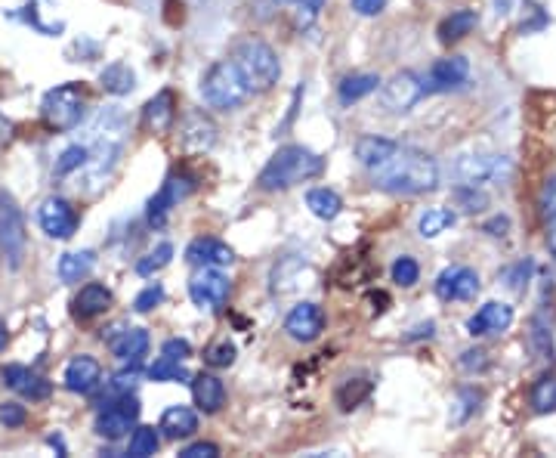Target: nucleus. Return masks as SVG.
Masks as SVG:
<instances>
[{"label":"nucleus","instance_id":"1","mask_svg":"<svg viewBox=\"0 0 556 458\" xmlns=\"http://www.w3.org/2000/svg\"><path fill=\"white\" fill-rule=\"evenodd\" d=\"M371 180L377 189L393 195H421L439 186V165L424 149L399 146L384 168L371 171Z\"/></svg>","mask_w":556,"mask_h":458},{"label":"nucleus","instance_id":"2","mask_svg":"<svg viewBox=\"0 0 556 458\" xmlns=\"http://www.w3.org/2000/svg\"><path fill=\"white\" fill-rule=\"evenodd\" d=\"M90 146H87V165H84V174L90 183L102 186L115 165H118V158H121V149H124V140L130 134V124L124 118V112L118 106H109V109H102L96 115V121L90 124Z\"/></svg>","mask_w":556,"mask_h":458},{"label":"nucleus","instance_id":"3","mask_svg":"<svg viewBox=\"0 0 556 458\" xmlns=\"http://www.w3.org/2000/svg\"><path fill=\"white\" fill-rule=\"evenodd\" d=\"M325 171V158L306 146H282L260 171L257 183L266 192H282L297 183H306Z\"/></svg>","mask_w":556,"mask_h":458},{"label":"nucleus","instance_id":"4","mask_svg":"<svg viewBox=\"0 0 556 458\" xmlns=\"http://www.w3.org/2000/svg\"><path fill=\"white\" fill-rule=\"evenodd\" d=\"M201 96L204 103L217 112H232L251 96V87L245 75L238 72V65L232 59H220L201 78Z\"/></svg>","mask_w":556,"mask_h":458},{"label":"nucleus","instance_id":"5","mask_svg":"<svg viewBox=\"0 0 556 458\" xmlns=\"http://www.w3.org/2000/svg\"><path fill=\"white\" fill-rule=\"evenodd\" d=\"M232 62L238 65V72L245 75L251 93H266L275 87L278 75H282V62H278V53L260 41V38H248L241 41L232 53Z\"/></svg>","mask_w":556,"mask_h":458},{"label":"nucleus","instance_id":"6","mask_svg":"<svg viewBox=\"0 0 556 458\" xmlns=\"http://www.w3.org/2000/svg\"><path fill=\"white\" fill-rule=\"evenodd\" d=\"M41 115L53 130H75L84 121V90L78 84H59L44 93Z\"/></svg>","mask_w":556,"mask_h":458},{"label":"nucleus","instance_id":"7","mask_svg":"<svg viewBox=\"0 0 556 458\" xmlns=\"http://www.w3.org/2000/svg\"><path fill=\"white\" fill-rule=\"evenodd\" d=\"M25 248H28V236H25V217L19 202L7 189H0V251L7 254L10 267L19 270L25 260Z\"/></svg>","mask_w":556,"mask_h":458},{"label":"nucleus","instance_id":"8","mask_svg":"<svg viewBox=\"0 0 556 458\" xmlns=\"http://www.w3.org/2000/svg\"><path fill=\"white\" fill-rule=\"evenodd\" d=\"M451 177L461 186H482V183H501L510 177V158L504 155H485L467 152L451 165Z\"/></svg>","mask_w":556,"mask_h":458},{"label":"nucleus","instance_id":"9","mask_svg":"<svg viewBox=\"0 0 556 458\" xmlns=\"http://www.w3.org/2000/svg\"><path fill=\"white\" fill-rule=\"evenodd\" d=\"M232 282L220 267H198V273L189 279V298L204 313H220L229 301Z\"/></svg>","mask_w":556,"mask_h":458},{"label":"nucleus","instance_id":"10","mask_svg":"<svg viewBox=\"0 0 556 458\" xmlns=\"http://www.w3.org/2000/svg\"><path fill=\"white\" fill-rule=\"evenodd\" d=\"M424 93V78H417L414 72H399L380 90V103L393 115H405L424 100Z\"/></svg>","mask_w":556,"mask_h":458},{"label":"nucleus","instance_id":"11","mask_svg":"<svg viewBox=\"0 0 556 458\" xmlns=\"http://www.w3.org/2000/svg\"><path fill=\"white\" fill-rule=\"evenodd\" d=\"M139 418V400L130 394H121L115 403H109L96 415V434L106 437V440H121L130 434V428Z\"/></svg>","mask_w":556,"mask_h":458},{"label":"nucleus","instance_id":"12","mask_svg":"<svg viewBox=\"0 0 556 458\" xmlns=\"http://www.w3.org/2000/svg\"><path fill=\"white\" fill-rule=\"evenodd\" d=\"M38 223H41V229H44V233H47L50 239L65 242V239H72V236L78 233L81 217H78V211L72 208V202H65V199H59V195H53V199L41 202V208H38Z\"/></svg>","mask_w":556,"mask_h":458},{"label":"nucleus","instance_id":"13","mask_svg":"<svg viewBox=\"0 0 556 458\" xmlns=\"http://www.w3.org/2000/svg\"><path fill=\"white\" fill-rule=\"evenodd\" d=\"M285 332L297 344H312V341H316L325 332V313H322V307L312 304V301L297 304L288 313V319H285Z\"/></svg>","mask_w":556,"mask_h":458},{"label":"nucleus","instance_id":"14","mask_svg":"<svg viewBox=\"0 0 556 458\" xmlns=\"http://www.w3.org/2000/svg\"><path fill=\"white\" fill-rule=\"evenodd\" d=\"M189 192H192V180L189 177H167V183L158 189V195H152V199H149V208H146L149 226L161 229L167 223L173 205H180V199H186Z\"/></svg>","mask_w":556,"mask_h":458},{"label":"nucleus","instance_id":"15","mask_svg":"<svg viewBox=\"0 0 556 458\" xmlns=\"http://www.w3.org/2000/svg\"><path fill=\"white\" fill-rule=\"evenodd\" d=\"M470 78V62L464 56H448L433 62L430 75L424 78V90L427 93H448V90H458L464 87Z\"/></svg>","mask_w":556,"mask_h":458},{"label":"nucleus","instance_id":"16","mask_svg":"<svg viewBox=\"0 0 556 458\" xmlns=\"http://www.w3.org/2000/svg\"><path fill=\"white\" fill-rule=\"evenodd\" d=\"M436 294L442 301H473L479 294V276L470 267H445L436 279Z\"/></svg>","mask_w":556,"mask_h":458},{"label":"nucleus","instance_id":"17","mask_svg":"<svg viewBox=\"0 0 556 458\" xmlns=\"http://www.w3.org/2000/svg\"><path fill=\"white\" fill-rule=\"evenodd\" d=\"M513 325V307L501 304V301H489L482 304L470 319H467V332L473 338H485V335H501Z\"/></svg>","mask_w":556,"mask_h":458},{"label":"nucleus","instance_id":"18","mask_svg":"<svg viewBox=\"0 0 556 458\" xmlns=\"http://www.w3.org/2000/svg\"><path fill=\"white\" fill-rule=\"evenodd\" d=\"M0 378H4V384L10 390H16V394H22L25 400L38 403V400H47L50 397V381L38 372H31L28 366H4V372H0Z\"/></svg>","mask_w":556,"mask_h":458},{"label":"nucleus","instance_id":"19","mask_svg":"<svg viewBox=\"0 0 556 458\" xmlns=\"http://www.w3.org/2000/svg\"><path fill=\"white\" fill-rule=\"evenodd\" d=\"M232 260H235V251L214 236H201V239L189 242V248H186V264H192V267H220L223 270L232 264Z\"/></svg>","mask_w":556,"mask_h":458},{"label":"nucleus","instance_id":"20","mask_svg":"<svg viewBox=\"0 0 556 458\" xmlns=\"http://www.w3.org/2000/svg\"><path fill=\"white\" fill-rule=\"evenodd\" d=\"M99 384H102V366L96 363L93 356L81 353V356H75L72 363L65 366V387L72 390V394L87 397V394H93Z\"/></svg>","mask_w":556,"mask_h":458},{"label":"nucleus","instance_id":"21","mask_svg":"<svg viewBox=\"0 0 556 458\" xmlns=\"http://www.w3.org/2000/svg\"><path fill=\"white\" fill-rule=\"evenodd\" d=\"M109 344V350L124 359V363H139L149 353V332L146 329H115L112 335H102Z\"/></svg>","mask_w":556,"mask_h":458},{"label":"nucleus","instance_id":"22","mask_svg":"<svg viewBox=\"0 0 556 458\" xmlns=\"http://www.w3.org/2000/svg\"><path fill=\"white\" fill-rule=\"evenodd\" d=\"M192 400L204 415H214L226 403V384L217 375H195L192 378Z\"/></svg>","mask_w":556,"mask_h":458},{"label":"nucleus","instance_id":"23","mask_svg":"<svg viewBox=\"0 0 556 458\" xmlns=\"http://www.w3.org/2000/svg\"><path fill=\"white\" fill-rule=\"evenodd\" d=\"M158 431L170 440H189L198 431V415L189 406H167L161 415Z\"/></svg>","mask_w":556,"mask_h":458},{"label":"nucleus","instance_id":"24","mask_svg":"<svg viewBox=\"0 0 556 458\" xmlns=\"http://www.w3.org/2000/svg\"><path fill=\"white\" fill-rule=\"evenodd\" d=\"M396 149H399L396 140H387V137H362V140H356V149H353V152H356V158H359L362 168L377 171V168L387 165Z\"/></svg>","mask_w":556,"mask_h":458},{"label":"nucleus","instance_id":"25","mask_svg":"<svg viewBox=\"0 0 556 458\" xmlns=\"http://www.w3.org/2000/svg\"><path fill=\"white\" fill-rule=\"evenodd\" d=\"M146 127L155 130V134H167V130L173 127V121H177V100H173L170 90H161L155 93L152 100L146 103Z\"/></svg>","mask_w":556,"mask_h":458},{"label":"nucleus","instance_id":"26","mask_svg":"<svg viewBox=\"0 0 556 458\" xmlns=\"http://www.w3.org/2000/svg\"><path fill=\"white\" fill-rule=\"evenodd\" d=\"M109 307H112V291L99 282H90L75 294V316H81V319L102 316Z\"/></svg>","mask_w":556,"mask_h":458},{"label":"nucleus","instance_id":"27","mask_svg":"<svg viewBox=\"0 0 556 458\" xmlns=\"http://www.w3.org/2000/svg\"><path fill=\"white\" fill-rule=\"evenodd\" d=\"M96 267L93 251H68L59 257V279L62 282H84Z\"/></svg>","mask_w":556,"mask_h":458},{"label":"nucleus","instance_id":"28","mask_svg":"<svg viewBox=\"0 0 556 458\" xmlns=\"http://www.w3.org/2000/svg\"><path fill=\"white\" fill-rule=\"evenodd\" d=\"M476 22H479L476 10H455L451 16L442 19V25H439V41H442V44H455V41L467 38L470 31L476 28Z\"/></svg>","mask_w":556,"mask_h":458},{"label":"nucleus","instance_id":"29","mask_svg":"<svg viewBox=\"0 0 556 458\" xmlns=\"http://www.w3.org/2000/svg\"><path fill=\"white\" fill-rule=\"evenodd\" d=\"M99 84H102V90L112 93V96H127L136 87V75H133V69L127 62H112V65L102 69Z\"/></svg>","mask_w":556,"mask_h":458},{"label":"nucleus","instance_id":"30","mask_svg":"<svg viewBox=\"0 0 556 458\" xmlns=\"http://www.w3.org/2000/svg\"><path fill=\"white\" fill-rule=\"evenodd\" d=\"M306 208L316 214L319 220H334L343 211V199L328 186H316V189L306 192Z\"/></svg>","mask_w":556,"mask_h":458},{"label":"nucleus","instance_id":"31","mask_svg":"<svg viewBox=\"0 0 556 458\" xmlns=\"http://www.w3.org/2000/svg\"><path fill=\"white\" fill-rule=\"evenodd\" d=\"M377 87H380V78L377 75H350V78L340 81L337 96H340L343 106H353V103L365 100V96H371Z\"/></svg>","mask_w":556,"mask_h":458},{"label":"nucleus","instance_id":"32","mask_svg":"<svg viewBox=\"0 0 556 458\" xmlns=\"http://www.w3.org/2000/svg\"><path fill=\"white\" fill-rule=\"evenodd\" d=\"M458 223V214L451 208H427L421 214V220H417V233H421L424 239H436L442 236L445 229H451Z\"/></svg>","mask_w":556,"mask_h":458},{"label":"nucleus","instance_id":"33","mask_svg":"<svg viewBox=\"0 0 556 458\" xmlns=\"http://www.w3.org/2000/svg\"><path fill=\"white\" fill-rule=\"evenodd\" d=\"M529 403H532V409H535L538 415L556 412V375H541V378L532 384Z\"/></svg>","mask_w":556,"mask_h":458},{"label":"nucleus","instance_id":"34","mask_svg":"<svg viewBox=\"0 0 556 458\" xmlns=\"http://www.w3.org/2000/svg\"><path fill=\"white\" fill-rule=\"evenodd\" d=\"M158 446H161L158 431H155V428H146V424H143V428L133 431L130 446H127V455H130V458H149V455L158 452Z\"/></svg>","mask_w":556,"mask_h":458},{"label":"nucleus","instance_id":"35","mask_svg":"<svg viewBox=\"0 0 556 458\" xmlns=\"http://www.w3.org/2000/svg\"><path fill=\"white\" fill-rule=\"evenodd\" d=\"M371 394V381H365V378H350L346 381L340 390H337V403H340V409L343 412H350V409H356L365 397Z\"/></svg>","mask_w":556,"mask_h":458},{"label":"nucleus","instance_id":"36","mask_svg":"<svg viewBox=\"0 0 556 458\" xmlns=\"http://www.w3.org/2000/svg\"><path fill=\"white\" fill-rule=\"evenodd\" d=\"M390 276H393V282H396V285H402V288H414V285H417V279H421V264H417L414 257L402 254V257H396V260H393Z\"/></svg>","mask_w":556,"mask_h":458},{"label":"nucleus","instance_id":"37","mask_svg":"<svg viewBox=\"0 0 556 458\" xmlns=\"http://www.w3.org/2000/svg\"><path fill=\"white\" fill-rule=\"evenodd\" d=\"M84 165H87V146H68L59 155L53 174L56 177H68V174H75V171H84Z\"/></svg>","mask_w":556,"mask_h":458},{"label":"nucleus","instance_id":"38","mask_svg":"<svg viewBox=\"0 0 556 458\" xmlns=\"http://www.w3.org/2000/svg\"><path fill=\"white\" fill-rule=\"evenodd\" d=\"M170 257H173V245H170V242H161L155 251H149L143 260H139L136 273H139V276H152V273H158V270H164V267L170 264Z\"/></svg>","mask_w":556,"mask_h":458},{"label":"nucleus","instance_id":"39","mask_svg":"<svg viewBox=\"0 0 556 458\" xmlns=\"http://www.w3.org/2000/svg\"><path fill=\"white\" fill-rule=\"evenodd\" d=\"M149 378H152V381H186L189 372L183 369V363H173V359L161 356L158 363L149 366Z\"/></svg>","mask_w":556,"mask_h":458},{"label":"nucleus","instance_id":"40","mask_svg":"<svg viewBox=\"0 0 556 458\" xmlns=\"http://www.w3.org/2000/svg\"><path fill=\"white\" fill-rule=\"evenodd\" d=\"M235 356H238L235 344H232V341H220V344H214V347H207L204 363L211 366V369H229V366L235 363Z\"/></svg>","mask_w":556,"mask_h":458},{"label":"nucleus","instance_id":"41","mask_svg":"<svg viewBox=\"0 0 556 458\" xmlns=\"http://www.w3.org/2000/svg\"><path fill=\"white\" fill-rule=\"evenodd\" d=\"M455 199L464 205L467 214H476V211H482L485 205H489V199H485V192H479L476 186H461V189L455 192Z\"/></svg>","mask_w":556,"mask_h":458},{"label":"nucleus","instance_id":"42","mask_svg":"<svg viewBox=\"0 0 556 458\" xmlns=\"http://www.w3.org/2000/svg\"><path fill=\"white\" fill-rule=\"evenodd\" d=\"M161 301H164V288H161V285H149V288H143V291L136 294L133 310H136V313H149V310H155Z\"/></svg>","mask_w":556,"mask_h":458},{"label":"nucleus","instance_id":"43","mask_svg":"<svg viewBox=\"0 0 556 458\" xmlns=\"http://www.w3.org/2000/svg\"><path fill=\"white\" fill-rule=\"evenodd\" d=\"M325 10V0H297V25L309 28L319 19V13Z\"/></svg>","mask_w":556,"mask_h":458},{"label":"nucleus","instance_id":"44","mask_svg":"<svg viewBox=\"0 0 556 458\" xmlns=\"http://www.w3.org/2000/svg\"><path fill=\"white\" fill-rule=\"evenodd\" d=\"M25 418L28 412L22 403H0V424H4V428H22Z\"/></svg>","mask_w":556,"mask_h":458},{"label":"nucleus","instance_id":"45","mask_svg":"<svg viewBox=\"0 0 556 458\" xmlns=\"http://www.w3.org/2000/svg\"><path fill=\"white\" fill-rule=\"evenodd\" d=\"M161 356L173 359V363H186V359L192 356V344L186 338H170V341H164Z\"/></svg>","mask_w":556,"mask_h":458},{"label":"nucleus","instance_id":"46","mask_svg":"<svg viewBox=\"0 0 556 458\" xmlns=\"http://www.w3.org/2000/svg\"><path fill=\"white\" fill-rule=\"evenodd\" d=\"M541 217L547 223H556V177H550L544 183V192H541Z\"/></svg>","mask_w":556,"mask_h":458},{"label":"nucleus","instance_id":"47","mask_svg":"<svg viewBox=\"0 0 556 458\" xmlns=\"http://www.w3.org/2000/svg\"><path fill=\"white\" fill-rule=\"evenodd\" d=\"M532 270H535L532 260H519V264H516L513 270H507V285L516 288V291H523L526 282H529V276H532Z\"/></svg>","mask_w":556,"mask_h":458},{"label":"nucleus","instance_id":"48","mask_svg":"<svg viewBox=\"0 0 556 458\" xmlns=\"http://www.w3.org/2000/svg\"><path fill=\"white\" fill-rule=\"evenodd\" d=\"M220 455V446L217 443H192L186 449H180V458H217Z\"/></svg>","mask_w":556,"mask_h":458},{"label":"nucleus","instance_id":"49","mask_svg":"<svg viewBox=\"0 0 556 458\" xmlns=\"http://www.w3.org/2000/svg\"><path fill=\"white\" fill-rule=\"evenodd\" d=\"M136 378H139L136 369H130V372H118V375L112 378V384H109V387H112V394H118V397H121V394H130V390L136 387Z\"/></svg>","mask_w":556,"mask_h":458},{"label":"nucleus","instance_id":"50","mask_svg":"<svg viewBox=\"0 0 556 458\" xmlns=\"http://www.w3.org/2000/svg\"><path fill=\"white\" fill-rule=\"evenodd\" d=\"M387 7V0H353V10L359 16H380Z\"/></svg>","mask_w":556,"mask_h":458},{"label":"nucleus","instance_id":"51","mask_svg":"<svg viewBox=\"0 0 556 458\" xmlns=\"http://www.w3.org/2000/svg\"><path fill=\"white\" fill-rule=\"evenodd\" d=\"M482 229H485V233H489V236H495V239H498V236H507V229H510V220H507V217H495V220H489V223H485Z\"/></svg>","mask_w":556,"mask_h":458},{"label":"nucleus","instance_id":"52","mask_svg":"<svg viewBox=\"0 0 556 458\" xmlns=\"http://www.w3.org/2000/svg\"><path fill=\"white\" fill-rule=\"evenodd\" d=\"M13 121L4 115V112H0V149H4V146H10L13 143Z\"/></svg>","mask_w":556,"mask_h":458},{"label":"nucleus","instance_id":"53","mask_svg":"<svg viewBox=\"0 0 556 458\" xmlns=\"http://www.w3.org/2000/svg\"><path fill=\"white\" fill-rule=\"evenodd\" d=\"M550 248H553V254H556V229L550 233Z\"/></svg>","mask_w":556,"mask_h":458},{"label":"nucleus","instance_id":"54","mask_svg":"<svg viewBox=\"0 0 556 458\" xmlns=\"http://www.w3.org/2000/svg\"><path fill=\"white\" fill-rule=\"evenodd\" d=\"M275 4H297V0H275Z\"/></svg>","mask_w":556,"mask_h":458},{"label":"nucleus","instance_id":"55","mask_svg":"<svg viewBox=\"0 0 556 458\" xmlns=\"http://www.w3.org/2000/svg\"><path fill=\"white\" fill-rule=\"evenodd\" d=\"M0 347H4V329H0Z\"/></svg>","mask_w":556,"mask_h":458}]
</instances>
